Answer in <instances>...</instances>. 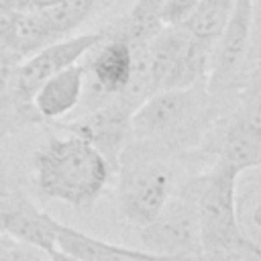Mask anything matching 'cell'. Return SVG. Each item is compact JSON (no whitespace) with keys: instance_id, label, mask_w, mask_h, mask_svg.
<instances>
[{"instance_id":"obj_3","label":"cell","mask_w":261,"mask_h":261,"mask_svg":"<svg viewBox=\"0 0 261 261\" xmlns=\"http://www.w3.org/2000/svg\"><path fill=\"white\" fill-rule=\"evenodd\" d=\"M239 175L241 171L237 167L214 159L206 171L179 181V188L192 196L200 216L204 249L202 261L222 259L247 245L237 224Z\"/></svg>"},{"instance_id":"obj_5","label":"cell","mask_w":261,"mask_h":261,"mask_svg":"<svg viewBox=\"0 0 261 261\" xmlns=\"http://www.w3.org/2000/svg\"><path fill=\"white\" fill-rule=\"evenodd\" d=\"M143 251L167 261H202V228L196 204L179 186L159 216L139 228Z\"/></svg>"},{"instance_id":"obj_7","label":"cell","mask_w":261,"mask_h":261,"mask_svg":"<svg viewBox=\"0 0 261 261\" xmlns=\"http://www.w3.org/2000/svg\"><path fill=\"white\" fill-rule=\"evenodd\" d=\"M80 63L84 67V90L71 116L102 108L126 90L133 73V49L120 39L106 37Z\"/></svg>"},{"instance_id":"obj_4","label":"cell","mask_w":261,"mask_h":261,"mask_svg":"<svg viewBox=\"0 0 261 261\" xmlns=\"http://www.w3.org/2000/svg\"><path fill=\"white\" fill-rule=\"evenodd\" d=\"M116 175L118 208L137 228L153 222L179 186L175 159L120 157Z\"/></svg>"},{"instance_id":"obj_21","label":"cell","mask_w":261,"mask_h":261,"mask_svg":"<svg viewBox=\"0 0 261 261\" xmlns=\"http://www.w3.org/2000/svg\"><path fill=\"white\" fill-rule=\"evenodd\" d=\"M59 2H65V0H33V2H31V10H41V8L59 4Z\"/></svg>"},{"instance_id":"obj_8","label":"cell","mask_w":261,"mask_h":261,"mask_svg":"<svg viewBox=\"0 0 261 261\" xmlns=\"http://www.w3.org/2000/svg\"><path fill=\"white\" fill-rule=\"evenodd\" d=\"M133 114L135 110L128 104H124L120 98H116L102 108L71 116L61 126L65 128L67 135L82 139L84 143L94 147L106 159L112 173L116 175L120 155L128 145Z\"/></svg>"},{"instance_id":"obj_18","label":"cell","mask_w":261,"mask_h":261,"mask_svg":"<svg viewBox=\"0 0 261 261\" xmlns=\"http://www.w3.org/2000/svg\"><path fill=\"white\" fill-rule=\"evenodd\" d=\"M259 69H261V0H251V49L245 67V84Z\"/></svg>"},{"instance_id":"obj_9","label":"cell","mask_w":261,"mask_h":261,"mask_svg":"<svg viewBox=\"0 0 261 261\" xmlns=\"http://www.w3.org/2000/svg\"><path fill=\"white\" fill-rule=\"evenodd\" d=\"M106 39V31L98 29L92 33L71 35L67 39H61L57 43L47 45L39 53L31 55L29 59L20 61L16 71V90L18 94L33 102L35 92L55 73L80 63L94 47H98Z\"/></svg>"},{"instance_id":"obj_17","label":"cell","mask_w":261,"mask_h":261,"mask_svg":"<svg viewBox=\"0 0 261 261\" xmlns=\"http://www.w3.org/2000/svg\"><path fill=\"white\" fill-rule=\"evenodd\" d=\"M0 261H51V253L0 234Z\"/></svg>"},{"instance_id":"obj_2","label":"cell","mask_w":261,"mask_h":261,"mask_svg":"<svg viewBox=\"0 0 261 261\" xmlns=\"http://www.w3.org/2000/svg\"><path fill=\"white\" fill-rule=\"evenodd\" d=\"M106 159L82 139L51 137L33 153V181L45 200L90 210L112 179Z\"/></svg>"},{"instance_id":"obj_6","label":"cell","mask_w":261,"mask_h":261,"mask_svg":"<svg viewBox=\"0 0 261 261\" xmlns=\"http://www.w3.org/2000/svg\"><path fill=\"white\" fill-rule=\"evenodd\" d=\"M251 49V0H237L232 14L212 45L208 92L222 100L234 102L245 84V67Z\"/></svg>"},{"instance_id":"obj_12","label":"cell","mask_w":261,"mask_h":261,"mask_svg":"<svg viewBox=\"0 0 261 261\" xmlns=\"http://www.w3.org/2000/svg\"><path fill=\"white\" fill-rule=\"evenodd\" d=\"M84 67L75 63L49 77L33 96V106L43 120H61L71 116L82 100Z\"/></svg>"},{"instance_id":"obj_23","label":"cell","mask_w":261,"mask_h":261,"mask_svg":"<svg viewBox=\"0 0 261 261\" xmlns=\"http://www.w3.org/2000/svg\"><path fill=\"white\" fill-rule=\"evenodd\" d=\"M200 2H206V0H200Z\"/></svg>"},{"instance_id":"obj_15","label":"cell","mask_w":261,"mask_h":261,"mask_svg":"<svg viewBox=\"0 0 261 261\" xmlns=\"http://www.w3.org/2000/svg\"><path fill=\"white\" fill-rule=\"evenodd\" d=\"M104 2L106 0H65V2L41 8L39 12L49 33L53 35V39L61 41V39L71 37L73 31L80 29L90 18V14Z\"/></svg>"},{"instance_id":"obj_10","label":"cell","mask_w":261,"mask_h":261,"mask_svg":"<svg viewBox=\"0 0 261 261\" xmlns=\"http://www.w3.org/2000/svg\"><path fill=\"white\" fill-rule=\"evenodd\" d=\"M55 237L57 251L80 261H167L163 257L143 251L141 247L135 249L116 243H106L94 234H88L59 220H55Z\"/></svg>"},{"instance_id":"obj_13","label":"cell","mask_w":261,"mask_h":261,"mask_svg":"<svg viewBox=\"0 0 261 261\" xmlns=\"http://www.w3.org/2000/svg\"><path fill=\"white\" fill-rule=\"evenodd\" d=\"M210 57H212V45L210 43L188 37L186 45L181 47L179 55L175 57L173 65L169 67L159 92L206 86L208 73H210Z\"/></svg>"},{"instance_id":"obj_22","label":"cell","mask_w":261,"mask_h":261,"mask_svg":"<svg viewBox=\"0 0 261 261\" xmlns=\"http://www.w3.org/2000/svg\"><path fill=\"white\" fill-rule=\"evenodd\" d=\"M51 261H80V259H75V257H69V255H65V253H61V251H53L51 253Z\"/></svg>"},{"instance_id":"obj_11","label":"cell","mask_w":261,"mask_h":261,"mask_svg":"<svg viewBox=\"0 0 261 261\" xmlns=\"http://www.w3.org/2000/svg\"><path fill=\"white\" fill-rule=\"evenodd\" d=\"M20 61L0 45V141L43 122L33 102L24 100L16 90V71Z\"/></svg>"},{"instance_id":"obj_16","label":"cell","mask_w":261,"mask_h":261,"mask_svg":"<svg viewBox=\"0 0 261 261\" xmlns=\"http://www.w3.org/2000/svg\"><path fill=\"white\" fill-rule=\"evenodd\" d=\"M237 0H206L200 2L196 12L192 14V18L184 24V29L188 31L190 37L210 43L214 45V41L220 37V33L224 31L232 8H234Z\"/></svg>"},{"instance_id":"obj_14","label":"cell","mask_w":261,"mask_h":261,"mask_svg":"<svg viewBox=\"0 0 261 261\" xmlns=\"http://www.w3.org/2000/svg\"><path fill=\"white\" fill-rule=\"evenodd\" d=\"M237 224L245 243L261 253V167L247 169L239 175Z\"/></svg>"},{"instance_id":"obj_1","label":"cell","mask_w":261,"mask_h":261,"mask_svg":"<svg viewBox=\"0 0 261 261\" xmlns=\"http://www.w3.org/2000/svg\"><path fill=\"white\" fill-rule=\"evenodd\" d=\"M234 102L214 98L206 86L157 92L133 114L128 145L120 157L177 159L198 149L216 118Z\"/></svg>"},{"instance_id":"obj_20","label":"cell","mask_w":261,"mask_h":261,"mask_svg":"<svg viewBox=\"0 0 261 261\" xmlns=\"http://www.w3.org/2000/svg\"><path fill=\"white\" fill-rule=\"evenodd\" d=\"M165 2L167 0H137L126 14L133 18H157V14Z\"/></svg>"},{"instance_id":"obj_19","label":"cell","mask_w":261,"mask_h":261,"mask_svg":"<svg viewBox=\"0 0 261 261\" xmlns=\"http://www.w3.org/2000/svg\"><path fill=\"white\" fill-rule=\"evenodd\" d=\"M198 4L200 0H167L161 6L157 18L163 27H184L196 12Z\"/></svg>"}]
</instances>
